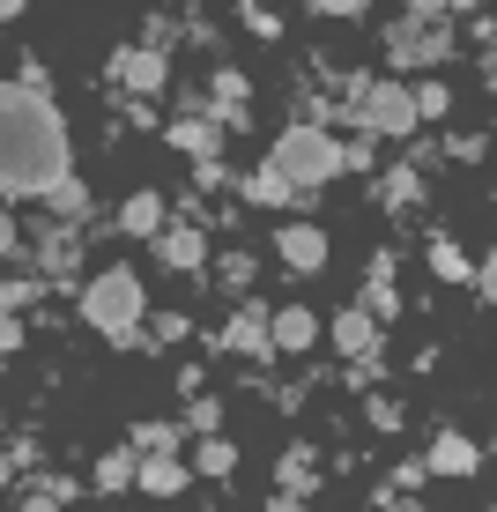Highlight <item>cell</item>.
<instances>
[{
    "mask_svg": "<svg viewBox=\"0 0 497 512\" xmlns=\"http://www.w3.org/2000/svg\"><path fill=\"white\" fill-rule=\"evenodd\" d=\"M193 483V468L179 453H134V490H156V498H179Z\"/></svg>",
    "mask_w": 497,
    "mask_h": 512,
    "instance_id": "9",
    "label": "cell"
},
{
    "mask_svg": "<svg viewBox=\"0 0 497 512\" xmlns=\"http://www.w3.org/2000/svg\"><path fill=\"white\" fill-rule=\"evenodd\" d=\"M268 342H275V349H290V357H297V349H312V342H319V320H312L305 305H282L275 320H268Z\"/></svg>",
    "mask_w": 497,
    "mask_h": 512,
    "instance_id": "14",
    "label": "cell"
},
{
    "mask_svg": "<svg viewBox=\"0 0 497 512\" xmlns=\"http://www.w3.org/2000/svg\"><path fill=\"white\" fill-rule=\"evenodd\" d=\"M119 231L127 238H156L164 231V201H156V193H134V201L119 208Z\"/></svg>",
    "mask_w": 497,
    "mask_h": 512,
    "instance_id": "16",
    "label": "cell"
},
{
    "mask_svg": "<svg viewBox=\"0 0 497 512\" xmlns=\"http://www.w3.org/2000/svg\"><path fill=\"white\" fill-rule=\"evenodd\" d=\"M223 342L238 349V357H275V342H268V312L260 305H245V312H230V327H223Z\"/></svg>",
    "mask_w": 497,
    "mask_h": 512,
    "instance_id": "12",
    "label": "cell"
},
{
    "mask_svg": "<svg viewBox=\"0 0 497 512\" xmlns=\"http://www.w3.org/2000/svg\"><path fill=\"white\" fill-rule=\"evenodd\" d=\"M38 305V282H0V312H30Z\"/></svg>",
    "mask_w": 497,
    "mask_h": 512,
    "instance_id": "25",
    "label": "cell"
},
{
    "mask_svg": "<svg viewBox=\"0 0 497 512\" xmlns=\"http://www.w3.org/2000/svg\"><path fill=\"white\" fill-rule=\"evenodd\" d=\"M112 75L127 82L134 97H156V90L171 82V60H164L156 45H127V52H112Z\"/></svg>",
    "mask_w": 497,
    "mask_h": 512,
    "instance_id": "6",
    "label": "cell"
},
{
    "mask_svg": "<svg viewBox=\"0 0 497 512\" xmlns=\"http://www.w3.org/2000/svg\"><path fill=\"white\" fill-rule=\"evenodd\" d=\"M349 119H357L364 134H416V127H423V119H416V97H408V82H371Z\"/></svg>",
    "mask_w": 497,
    "mask_h": 512,
    "instance_id": "4",
    "label": "cell"
},
{
    "mask_svg": "<svg viewBox=\"0 0 497 512\" xmlns=\"http://www.w3.org/2000/svg\"><path fill=\"white\" fill-rule=\"evenodd\" d=\"M408 97H416V119H446V112H453V90H446V82H423V90H408Z\"/></svg>",
    "mask_w": 497,
    "mask_h": 512,
    "instance_id": "24",
    "label": "cell"
},
{
    "mask_svg": "<svg viewBox=\"0 0 497 512\" xmlns=\"http://www.w3.org/2000/svg\"><path fill=\"white\" fill-rule=\"evenodd\" d=\"M134 453H179V423H141Z\"/></svg>",
    "mask_w": 497,
    "mask_h": 512,
    "instance_id": "23",
    "label": "cell"
},
{
    "mask_svg": "<svg viewBox=\"0 0 497 512\" xmlns=\"http://www.w3.org/2000/svg\"><path fill=\"white\" fill-rule=\"evenodd\" d=\"M97 490H104V498H112V490H134V446H127V453H104V461H97Z\"/></svg>",
    "mask_w": 497,
    "mask_h": 512,
    "instance_id": "20",
    "label": "cell"
},
{
    "mask_svg": "<svg viewBox=\"0 0 497 512\" xmlns=\"http://www.w3.org/2000/svg\"><path fill=\"white\" fill-rule=\"evenodd\" d=\"M8 349H23V320H15V312H0V357H8Z\"/></svg>",
    "mask_w": 497,
    "mask_h": 512,
    "instance_id": "30",
    "label": "cell"
},
{
    "mask_svg": "<svg viewBox=\"0 0 497 512\" xmlns=\"http://www.w3.org/2000/svg\"><path fill=\"white\" fill-rule=\"evenodd\" d=\"M8 475H15V461H8V453H0V490H8Z\"/></svg>",
    "mask_w": 497,
    "mask_h": 512,
    "instance_id": "37",
    "label": "cell"
},
{
    "mask_svg": "<svg viewBox=\"0 0 497 512\" xmlns=\"http://www.w3.org/2000/svg\"><path fill=\"white\" fill-rule=\"evenodd\" d=\"M75 231H45V275H67V268H75Z\"/></svg>",
    "mask_w": 497,
    "mask_h": 512,
    "instance_id": "22",
    "label": "cell"
},
{
    "mask_svg": "<svg viewBox=\"0 0 497 512\" xmlns=\"http://www.w3.org/2000/svg\"><path fill=\"white\" fill-rule=\"evenodd\" d=\"M334 349H342V357H379V320H371L364 305H349L342 320H334Z\"/></svg>",
    "mask_w": 497,
    "mask_h": 512,
    "instance_id": "13",
    "label": "cell"
},
{
    "mask_svg": "<svg viewBox=\"0 0 497 512\" xmlns=\"http://www.w3.org/2000/svg\"><path fill=\"white\" fill-rule=\"evenodd\" d=\"M193 475H223V483H230V475H238V446H230L223 431H208L201 453H193Z\"/></svg>",
    "mask_w": 497,
    "mask_h": 512,
    "instance_id": "17",
    "label": "cell"
},
{
    "mask_svg": "<svg viewBox=\"0 0 497 512\" xmlns=\"http://www.w3.org/2000/svg\"><path fill=\"white\" fill-rule=\"evenodd\" d=\"M305 8H312V15H334V23H342V15L357 23V15H364V0H305Z\"/></svg>",
    "mask_w": 497,
    "mask_h": 512,
    "instance_id": "28",
    "label": "cell"
},
{
    "mask_svg": "<svg viewBox=\"0 0 497 512\" xmlns=\"http://www.w3.org/2000/svg\"><path fill=\"white\" fill-rule=\"evenodd\" d=\"M230 186H238L253 208H290V201H312V186H290V179H282V171H268V164H260V171H245V179H230Z\"/></svg>",
    "mask_w": 497,
    "mask_h": 512,
    "instance_id": "10",
    "label": "cell"
},
{
    "mask_svg": "<svg viewBox=\"0 0 497 512\" xmlns=\"http://www.w3.org/2000/svg\"><path fill=\"white\" fill-rule=\"evenodd\" d=\"M156 342H186V312H164V320H156Z\"/></svg>",
    "mask_w": 497,
    "mask_h": 512,
    "instance_id": "31",
    "label": "cell"
},
{
    "mask_svg": "<svg viewBox=\"0 0 497 512\" xmlns=\"http://www.w3.org/2000/svg\"><path fill=\"white\" fill-rule=\"evenodd\" d=\"M38 201H52V216H82V208H90V193H82V179L67 171V179H52Z\"/></svg>",
    "mask_w": 497,
    "mask_h": 512,
    "instance_id": "18",
    "label": "cell"
},
{
    "mask_svg": "<svg viewBox=\"0 0 497 512\" xmlns=\"http://www.w3.org/2000/svg\"><path fill=\"white\" fill-rule=\"evenodd\" d=\"M15 82H30V90H52V67H45V60H23V75H15Z\"/></svg>",
    "mask_w": 497,
    "mask_h": 512,
    "instance_id": "32",
    "label": "cell"
},
{
    "mask_svg": "<svg viewBox=\"0 0 497 512\" xmlns=\"http://www.w3.org/2000/svg\"><path fill=\"white\" fill-rule=\"evenodd\" d=\"M149 245H156V260H164V268H179V275L208 268V238L193 231V223H171V216H164V231H156Z\"/></svg>",
    "mask_w": 497,
    "mask_h": 512,
    "instance_id": "7",
    "label": "cell"
},
{
    "mask_svg": "<svg viewBox=\"0 0 497 512\" xmlns=\"http://www.w3.org/2000/svg\"><path fill=\"white\" fill-rule=\"evenodd\" d=\"M216 423H223V409H216V401H193V409H186V431H216Z\"/></svg>",
    "mask_w": 497,
    "mask_h": 512,
    "instance_id": "27",
    "label": "cell"
},
{
    "mask_svg": "<svg viewBox=\"0 0 497 512\" xmlns=\"http://www.w3.org/2000/svg\"><path fill=\"white\" fill-rule=\"evenodd\" d=\"M386 45H394V60H408V67H431V60H446V52H453V30H446V23H416V15H401Z\"/></svg>",
    "mask_w": 497,
    "mask_h": 512,
    "instance_id": "5",
    "label": "cell"
},
{
    "mask_svg": "<svg viewBox=\"0 0 497 512\" xmlns=\"http://www.w3.org/2000/svg\"><path fill=\"white\" fill-rule=\"evenodd\" d=\"M23 8H30V0H0V30H8L15 15H23Z\"/></svg>",
    "mask_w": 497,
    "mask_h": 512,
    "instance_id": "36",
    "label": "cell"
},
{
    "mask_svg": "<svg viewBox=\"0 0 497 512\" xmlns=\"http://www.w3.org/2000/svg\"><path fill=\"white\" fill-rule=\"evenodd\" d=\"M431 275H438V282H468V253H460L453 238H438V245H431Z\"/></svg>",
    "mask_w": 497,
    "mask_h": 512,
    "instance_id": "21",
    "label": "cell"
},
{
    "mask_svg": "<svg viewBox=\"0 0 497 512\" xmlns=\"http://www.w3.org/2000/svg\"><path fill=\"white\" fill-rule=\"evenodd\" d=\"M15 253V223H8V208H0V260Z\"/></svg>",
    "mask_w": 497,
    "mask_h": 512,
    "instance_id": "35",
    "label": "cell"
},
{
    "mask_svg": "<svg viewBox=\"0 0 497 512\" xmlns=\"http://www.w3.org/2000/svg\"><path fill=\"white\" fill-rule=\"evenodd\" d=\"M268 171H282L290 186H327V179H342V141H334L327 127H290V134H275V149H268Z\"/></svg>",
    "mask_w": 497,
    "mask_h": 512,
    "instance_id": "2",
    "label": "cell"
},
{
    "mask_svg": "<svg viewBox=\"0 0 497 512\" xmlns=\"http://www.w3.org/2000/svg\"><path fill=\"white\" fill-rule=\"evenodd\" d=\"M223 282H253V253H230L223 260Z\"/></svg>",
    "mask_w": 497,
    "mask_h": 512,
    "instance_id": "33",
    "label": "cell"
},
{
    "mask_svg": "<svg viewBox=\"0 0 497 512\" xmlns=\"http://www.w3.org/2000/svg\"><path fill=\"white\" fill-rule=\"evenodd\" d=\"M223 134H230L223 119H171V141H179L193 164H201V156H216V149H223Z\"/></svg>",
    "mask_w": 497,
    "mask_h": 512,
    "instance_id": "15",
    "label": "cell"
},
{
    "mask_svg": "<svg viewBox=\"0 0 497 512\" xmlns=\"http://www.w3.org/2000/svg\"><path fill=\"white\" fill-rule=\"evenodd\" d=\"M431 475H475L483 468V453H475V438L468 431H438L431 438V461H423Z\"/></svg>",
    "mask_w": 497,
    "mask_h": 512,
    "instance_id": "11",
    "label": "cell"
},
{
    "mask_svg": "<svg viewBox=\"0 0 497 512\" xmlns=\"http://www.w3.org/2000/svg\"><path fill=\"white\" fill-rule=\"evenodd\" d=\"M67 171H75V141H67L52 90L0 82V201H30Z\"/></svg>",
    "mask_w": 497,
    "mask_h": 512,
    "instance_id": "1",
    "label": "cell"
},
{
    "mask_svg": "<svg viewBox=\"0 0 497 512\" xmlns=\"http://www.w3.org/2000/svg\"><path fill=\"white\" fill-rule=\"evenodd\" d=\"M193 186H208V193H216V186H230V171L216 164V156H201V164H193Z\"/></svg>",
    "mask_w": 497,
    "mask_h": 512,
    "instance_id": "29",
    "label": "cell"
},
{
    "mask_svg": "<svg viewBox=\"0 0 497 512\" xmlns=\"http://www.w3.org/2000/svg\"><path fill=\"white\" fill-rule=\"evenodd\" d=\"M275 253L290 260L297 275H319V268H327V231H319V223H282V231H275Z\"/></svg>",
    "mask_w": 497,
    "mask_h": 512,
    "instance_id": "8",
    "label": "cell"
},
{
    "mask_svg": "<svg viewBox=\"0 0 497 512\" xmlns=\"http://www.w3.org/2000/svg\"><path fill=\"white\" fill-rule=\"evenodd\" d=\"M141 312H149V297H141L134 268H104V275L82 282V320H90L97 334H112V342H127V334L141 327Z\"/></svg>",
    "mask_w": 497,
    "mask_h": 512,
    "instance_id": "3",
    "label": "cell"
},
{
    "mask_svg": "<svg viewBox=\"0 0 497 512\" xmlns=\"http://www.w3.org/2000/svg\"><path fill=\"white\" fill-rule=\"evenodd\" d=\"M216 97H223V127H238V112H245V97H253V82H245L238 67H223V75H216Z\"/></svg>",
    "mask_w": 497,
    "mask_h": 512,
    "instance_id": "19",
    "label": "cell"
},
{
    "mask_svg": "<svg viewBox=\"0 0 497 512\" xmlns=\"http://www.w3.org/2000/svg\"><path fill=\"white\" fill-rule=\"evenodd\" d=\"M245 30H253V38H282L275 8H260V0H245Z\"/></svg>",
    "mask_w": 497,
    "mask_h": 512,
    "instance_id": "26",
    "label": "cell"
},
{
    "mask_svg": "<svg viewBox=\"0 0 497 512\" xmlns=\"http://www.w3.org/2000/svg\"><path fill=\"white\" fill-rule=\"evenodd\" d=\"M446 8H453V0H408V15H416V23H438Z\"/></svg>",
    "mask_w": 497,
    "mask_h": 512,
    "instance_id": "34",
    "label": "cell"
}]
</instances>
